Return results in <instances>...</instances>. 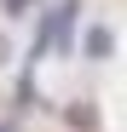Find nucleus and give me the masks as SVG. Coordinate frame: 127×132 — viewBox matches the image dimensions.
<instances>
[{
    "label": "nucleus",
    "instance_id": "nucleus-1",
    "mask_svg": "<svg viewBox=\"0 0 127 132\" xmlns=\"http://www.w3.org/2000/svg\"><path fill=\"white\" fill-rule=\"evenodd\" d=\"M87 52H93V57H104V52H110V35L93 29V35H87Z\"/></svg>",
    "mask_w": 127,
    "mask_h": 132
}]
</instances>
